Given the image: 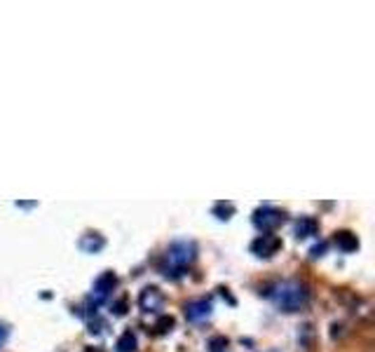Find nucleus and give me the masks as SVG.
Instances as JSON below:
<instances>
[{
  "label": "nucleus",
  "mask_w": 375,
  "mask_h": 352,
  "mask_svg": "<svg viewBox=\"0 0 375 352\" xmlns=\"http://www.w3.org/2000/svg\"><path fill=\"white\" fill-rule=\"evenodd\" d=\"M162 303H164V296H162L157 286H145L141 296H138V305H141L143 312H157L162 308Z\"/></svg>",
  "instance_id": "nucleus-5"
},
{
  "label": "nucleus",
  "mask_w": 375,
  "mask_h": 352,
  "mask_svg": "<svg viewBox=\"0 0 375 352\" xmlns=\"http://www.w3.org/2000/svg\"><path fill=\"white\" fill-rule=\"evenodd\" d=\"M115 284H117L115 272H103L99 280L94 282V296L99 298V301H103V298L108 296L113 289H115Z\"/></svg>",
  "instance_id": "nucleus-7"
},
{
  "label": "nucleus",
  "mask_w": 375,
  "mask_h": 352,
  "mask_svg": "<svg viewBox=\"0 0 375 352\" xmlns=\"http://www.w3.org/2000/svg\"><path fill=\"white\" fill-rule=\"evenodd\" d=\"M281 249V240L277 235H260L258 240H254V244H251V251L256 253V256H265V259H270V256H275L277 251Z\"/></svg>",
  "instance_id": "nucleus-4"
},
{
  "label": "nucleus",
  "mask_w": 375,
  "mask_h": 352,
  "mask_svg": "<svg viewBox=\"0 0 375 352\" xmlns=\"http://www.w3.org/2000/svg\"><path fill=\"white\" fill-rule=\"evenodd\" d=\"M336 244H338V249H342V251H357L359 249V240H357V235H352V232H338L336 235Z\"/></svg>",
  "instance_id": "nucleus-9"
},
{
  "label": "nucleus",
  "mask_w": 375,
  "mask_h": 352,
  "mask_svg": "<svg viewBox=\"0 0 375 352\" xmlns=\"http://www.w3.org/2000/svg\"><path fill=\"white\" fill-rule=\"evenodd\" d=\"M272 298H275L277 308H281L284 312H296V310L305 308L309 294L303 284H298V282H284V284H279V289L275 291Z\"/></svg>",
  "instance_id": "nucleus-1"
},
{
  "label": "nucleus",
  "mask_w": 375,
  "mask_h": 352,
  "mask_svg": "<svg viewBox=\"0 0 375 352\" xmlns=\"http://www.w3.org/2000/svg\"><path fill=\"white\" fill-rule=\"evenodd\" d=\"M5 338H7V329L3 324H0V345H3V343H5Z\"/></svg>",
  "instance_id": "nucleus-15"
},
{
  "label": "nucleus",
  "mask_w": 375,
  "mask_h": 352,
  "mask_svg": "<svg viewBox=\"0 0 375 352\" xmlns=\"http://www.w3.org/2000/svg\"><path fill=\"white\" fill-rule=\"evenodd\" d=\"M117 352H134L136 350V336L132 331H124V334L117 338Z\"/></svg>",
  "instance_id": "nucleus-10"
},
{
  "label": "nucleus",
  "mask_w": 375,
  "mask_h": 352,
  "mask_svg": "<svg viewBox=\"0 0 375 352\" xmlns=\"http://www.w3.org/2000/svg\"><path fill=\"white\" fill-rule=\"evenodd\" d=\"M174 317H169V315H162L160 319H157V324H155V329H157V334H166V331L174 329Z\"/></svg>",
  "instance_id": "nucleus-11"
},
{
  "label": "nucleus",
  "mask_w": 375,
  "mask_h": 352,
  "mask_svg": "<svg viewBox=\"0 0 375 352\" xmlns=\"http://www.w3.org/2000/svg\"><path fill=\"white\" fill-rule=\"evenodd\" d=\"M214 211H216L218 216H221V219H230V214L235 211V207H232V204H223V202H221V204H216V209H214Z\"/></svg>",
  "instance_id": "nucleus-13"
},
{
  "label": "nucleus",
  "mask_w": 375,
  "mask_h": 352,
  "mask_svg": "<svg viewBox=\"0 0 375 352\" xmlns=\"http://www.w3.org/2000/svg\"><path fill=\"white\" fill-rule=\"evenodd\" d=\"M317 230H319V223H317V219H312V216H300L298 223H296V235L298 237H312L317 235Z\"/></svg>",
  "instance_id": "nucleus-8"
},
{
  "label": "nucleus",
  "mask_w": 375,
  "mask_h": 352,
  "mask_svg": "<svg viewBox=\"0 0 375 352\" xmlns=\"http://www.w3.org/2000/svg\"><path fill=\"white\" fill-rule=\"evenodd\" d=\"M254 223L260 228V230L270 232L284 223V211L275 209V207H263V209H258L254 214Z\"/></svg>",
  "instance_id": "nucleus-3"
},
{
  "label": "nucleus",
  "mask_w": 375,
  "mask_h": 352,
  "mask_svg": "<svg viewBox=\"0 0 375 352\" xmlns=\"http://www.w3.org/2000/svg\"><path fill=\"white\" fill-rule=\"evenodd\" d=\"M85 352H99V350H92V347H87V350H85Z\"/></svg>",
  "instance_id": "nucleus-16"
},
{
  "label": "nucleus",
  "mask_w": 375,
  "mask_h": 352,
  "mask_svg": "<svg viewBox=\"0 0 375 352\" xmlns=\"http://www.w3.org/2000/svg\"><path fill=\"white\" fill-rule=\"evenodd\" d=\"M209 347H211V352H223L227 347V338L225 336H214L209 341Z\"/></svg>",
  "instance_id": "nucleus-12"
},
{
  "label": "nucleus",
  "mask_w": 375,
  "mask_h": 352,
  "mask_svg": "<svg viewBox=\"0 0 375 352\" xmlns=\"http://www.w3.org/2000/svg\"><path fill=\"white\" fill-rule=\"evenodd\" d=\"M124 305H127V301H124V298H122V301H117L115 305H113V310H115L117 315H124Z\"/></svg>",
  "instance_id": "nucleus-14"
},
{
  "label": "nucleus",
  "mask_w": 375,
  "mask_h": 352,
  "mask_svg": "<svg viewBox=\"0 0 375 352\" xmlns=\"http://www.w3.org/2000/svg\"><path fill=\"white\" fill-rule=\"evenodd\" d=\"M209 312H211V301H206V298H197V301H190L185 305V317L190 322H199V319L209 317Z\"/></svg>",
  "instance_id": "nucleus-6"
},
{
  "label": "nucleus",
  "mask_w": 375,
  "mask_h": 352,
  "mask_svg": "<svg viewBox=\"0 0 375 352\" xmlns=\"http://www.w3.org/2000/svg\"><path fill=\"white\" fill-rule=\"evenodd\" d=\"M195 244L193 242H176L171 244L169 251H166V263H169V268H164V275H181L183 270L187 268V265L195 261Z\"/></svg>",
  "instance_id": "nucleus-2"
}]
</instances>
